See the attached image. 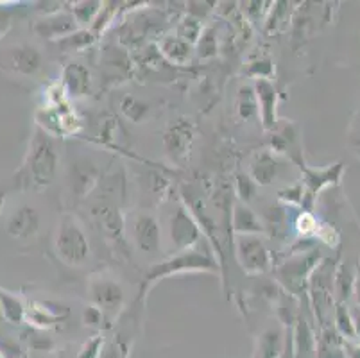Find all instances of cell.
Instances as JSON below:
<instances>
[{
	"mask_svg": "<svg viewBox=\"0 0 360 358\" xmlns=\"http://www.w3.org/2000/svg\"><path fill=\"white\" fill-rule=\"evenodd\" d=\"M353 328H355V339H360V307L352 308Z\"/></svg>",
	"mask_w": 360,
	"mask_h": 358,
	"instance_id": "41",
	"label": "cell"
},
{
	"mask_svg": "<svg viewBox=\"0 0 360 358\" xmlns=\"http://www.w3.org/2000/svg\"><path fill=\"white\" fill-rule=\"evenodd\" d=\"M94 41H96V34H94L90 29H79V31H75L74 34L60 39L58 44L63 47L65 52H75V51H81V49L90 47Z\"/></svg>",
	"mask_w": 360,
	"mask_h": 358,
	"instance_id": "31",
	"label": "cell"
},
{
	"mask_svg": "<svg viewBox=\"0 0 360 358\" xmlns=\"http://www.w3.org/2000/svg\"><path fill=\"white\" fill-rule=\"evenodd\" d=\"M120 111L133 124H142L150 115V106L135 95H126L120 101Z\"/></svg>",
	"mask_w": 360,
	"mask_h": 358,
	"instance_id": "27",
	"label": "cell"
},
{
	"mask_svg": "<svg viewBox=\"0 0 360 358\" xmlns=\"http://www.w3.org/2000/svg\"><path fill=\"white\" fill-rule=\"evenodd\" d=\"M61 87L70 98L86 97L91 90V74L88 67L77 61H70L61 72Z\"/></svg>",
	"mask_w": 360,
	"mask_h": 358,
	"instance_id": "16",
	"label": "cell"
},
{
	"mask_svg": "<svg viewBox=\"0 0 360 358\" xmlns=\"http://www.w3.org/2000/svg\"><path fill=\"white\" fill-rule=\"evenodd\" d=\"M83 321L86 326H103V323L106 321V317H104L103 312L99 310L97 307H94V305H90V307L84 308L83 312Z\"/></svg>",
	"mask_w": 360,
	"mask_h": 358,
	"instance_id": "38",
	"label": "cell"
},
{
	"mask_svg": "<svg viewBox=\"0 0 360 358\" xmlns=\"http://www.w3.org/2000/svg\"><path fill=\"white\" fill-rule=\"evenodd\" d=\"M88 294H90L91 305L103 312L106 321H115L122 312L124 301H126L124 288L111 276H94L88 283Z\"/></svg>",
	"mask_w": 360,
	"mask_h": 358,
	"instance_id": "4",
	"label": "cell"
},
{
	"mask_svg": "<svg viewBox=\"0 0 360 358\" xmlns=\"http://www.w3.org/2000/svg\"><path fill=\"white\" fill-rule=\"evenodd\" d=\"M356 272L348 267V264H340L337 267L335 276H333V298L337 303H346L349 295L355 290Z\"/></svg>",
	"mask_w": 360,
	"mask_h": 358,
	"instance_id": "26",
	"label": "cell"
},
{
	"mask_svg": "<svg viewBox=\"0 0 360 358\" xmlns=\"http://www.w3.org/2000/svg\"><path fill=\"white\" fill-rule=\"evenodd\" d=\"M202 25L201 22H199L198 18H194V16H186V18H183L181 22H179L178 25V32H176V36L181 39H185L186 44L191 45H198L199 38H201L202 34Z\"/></svg>",
	"mask_w": 360,
	"mask_h": 358,
	"instance_id": "33",
	"label": "cell"
},
{
	"mask_svg": "<svg viewBox=\"0 0 360 358\" xmlns=\"http://www.w3.org/2000/svg\"><path fill=\"white\" fill-rule=\"evenodd\" d=\"M38 229H40V213L27 205L13 212L8 219V224H6L8 235L13 238H18V241L32 238V236H36Z\"/></svg>",
	"mask_w": 360,
	"mask_h": 358,
	"instance_id": "17",
	"label": "cell"
},
{
	"mask_svg": "<svg viewBox=\"0 0 360 358\" xmlns=\"http://www.w3.org/2000/svg\"><path fill=\"white\" fill-rule=\"evenodd\" d=\"M104 2H75L72 8V15L75 16L77 24L86 25L94 24L99 13L103 11Z\"/></svg>",
	"mask_w": 360,
	"mask_h": 358,
	"instance_id": "32",
	"label": "cell"
},
{
	"mask_svg": "<svg viewBox=\"0 0 360 358\" xmlns=\"http://www.w3.org/2000/svg\"><path fill=\"white\" fill-rule=\"evenodd\" d=\"M202 229L194 213L186 206H179L170 219V241L176 251H188L201 241Z\"/></svg>",
	"mask_w": 360,
	"mask_h": 358,
	"instance_id": "9",
	"label": "cell"
},
{
	"mask_svg": "<svg viewBox=\"0 0 360 358\" xmlns=\"http://www.w3.org/2000/svg\"><path fill=\"white\" fill-rule=\"evenodd\" d=\"M237 111L244 120H250L251 117L258 113V101L253 87H240L237 98Z\"/></svg>",
	"mask_w": 360,
	"mask_h": 358,
	"instance_id": "29",
	"label": "cell"
},
{
	"mask_svg": "<svg viewBox=\"0 0 360 358\" xmlns=\"http://www.w3.org/2000/svg\"><path fill=\"white\" fill-rule=\"evenodd\" d=\"M217 269H219L217 262H215L208 252H201L199 249H188V251L178 252L176 256L162 262V264L155 265V267L147 272V276L143 278L140 300H143V295H147L146 292L149 290L156 281L163 280V278H167V276L178 274V272H194V271L215 272Z\"/></svg>",
	"mask_w": 360,
	"mask_h": 358,
	"instance_id": "2",
	"label": "cell"
},
{
	"mask_svg": "<svg viewBox=\"0 0 360 358\" xmlns=\"http://www.w3.org/2000/svg\"><path fill=\"white\" fill-rule=\"evenodd\" d=\"M94 215L108 241L117 249L126 248V219L120 213L119 206L115 203H101L94 208Z\"/></svg>",
	"mask_w": 360,
	"mask_h": 358,
	"instance_id": "11",
	"label": "cell"
},
{
	"mask_svg": "<svg viewBox=\"0 0 360 358\" xmlns=\"http://www.w3.org/2000/svg\"><path fill=\"white\" fill-rule=\"evenodd\" d=\"M158 49L160 54L174 65H186L192 59V52H194V45L186 44L185 39L178 38L176 34L160 39Z\"/></svg>",
	"mask_w": 360,
	"mask_h": 358,
	"instance_id": "21",
	"label": "cell"
},
{
	"mask_svg": "<svg viewBox=\"0 0 360 358\" xmlns=\"http://www.w3.org/2000/svg\"><path fill=\"white\" fill-rule=\"evenodd\" d=\"M333 276L335 271L330 267V262H323L312 272L309 281V294L316 315L319 317L321 324L326 323V317L333 314Z\"/></svg>",
	"mask_w": 360,
	"mask_h": 358,
	"instance_id": "7",
	"label": "cell"
},
{
	"mask_svg": "<svg viewBox=\"0 0 360 358\" xmlns=\"http://www.w3.org/2000/svg\"><path fill=\"white\" fill-rule=\"evenodd\" d=\"M235 190H237L240 201L244 203V205H248V203H251L255 199L257 183H255L250 176H245V174H237V179H235Z\"/></svg>",
	"mask_w": 360,
	"mask_h": 358,
	"instance_id": "35",
	"label": "cell"
},
{
	"mask_svg": "<svg viewBox=\"0 0 360 358\" xmlns=\"http://www.w3.org/2000/svg\"><path fill=\"white\" fill-rule=\"evenodd\" d=\"M333 323H335V330L339 331L342 339H355L352 310L346 307V303H337V307L333 308Z\"/></svg>",
	"mask_w": 360,
	"mask_h": 358,
	"instance_id": "28",
	"label": "cell"
},
{
	"mask_svg": "<svg viewBox=\"0 0 360 358\" xmlns=\"http://www.w3.org/2000/svg\"><path fill=\"white\" fill-rule=\"evenodd\" d=\"M0 303H2V312L4 317L11 324H20L25 317V307L20 303V300H16L15 295L8 294V292H0Z\"/></svg>",
	"mask_w": 360,
	"mask_h": 358,
	"instance_id": "30",
	"label": "cell"
},
{
	"mask_svg": "<svg viewBox=\"0 0 360 358\" xmlns=\"http://www.w3.org/2000/svg\"><path fill=\"white\" fill-rule=\"evenodd\" d=\"M353 294H355V300H356V305L360 307V269L356 271V280H355V290H353Z\"/></svg>",
	"mask_w": 360,
	"mask_h": 358,
	"instance_id": "43",
	"label": "cell"
},
{
	"mask_svg": "<svg viewBox=\"0 0 360 358\" xmlns=\"http://www.w3.org/2000/svg\"><path fill=\"white\" fill-rule=\"evenodd\" d=\"M271 149L274 154H283L300 169L305 167L303 160V146H301V129L297 124L280 120L273 129L271 136Z\"/></svg>",
	"mask_w": 360,
	"mask_h": 358,
	"instance_id": "10",
	"label": "cell"
},
{
	"mask_svg": "<svg viewBox=\"0 0 360 358\" xmlns=\"http://www.w3.org/2000/svg\"><path fill=\"white\" fill-rule=\"evenodd\" d=\"M346 340L340 337L335 328H323L321 337L317 339V358H348L345 350Z\"/></svg>",
	"mask_w": 360,
	"mask_h": 358,
	"instance_id": "24",
	"label": "cell"
},
{
	"mask_svg": "<svg viewBox=\"0 0 360 358\" xmlns=\"http://www.w3.org/2000/svg\"><path fill=\"white\" fill-rule=\"evenodd\" d=\"M104 337L103 335H94L88 343H84V346L81 347V351L77 353V358H101V350H103Z\"/></svg>",
	"mask_w": 360,
	"mask_h": 358,
	"instance_id": "37",
	"label": "cell"
},
{
	"mask_svg": "<svg viewBox=\"0 0 360 358\" xmlns=\"http://www.w3.org/2000/svg\"><path fill=\"white\" fill-rule=\"evenodd\" d=\"M278 174V162L276 158L273 156V153L269 151H264V153H258L253 158L250 167V177L253 179L257 185L267 186L274 181V177Z\"/></svg>",
	"mask_w": 360,
	"mask_h": 358,
	"instance_id": "22",
	"label": "cell"
},
{
	"mask_svg": "<svg viewBox=\"0 0 360 358\" xmlns=\"http://www.w3.org/2000/svg\"><path fill=\"white\" fill-rule=\"evenodd\" d=\"M0 351H2L4 358H27V354H25V351H22L20 346H16L15 343H9V340H4L0 344Z\"/></svg>",
	"mask_w": 360,
	"mask_h": 358,
	"instance_id": "39",
	"label": "cell"
},
{
	"mask_svg": "<svg viewBox=\"0 0 360 358\" xmlns=\"http://www.w3.org/2000/svg\"><path fill=\"white\" fill-rule=\"evenodd\" d=\"M296 231L303 236L317 235V231H319V224H317L316 217H314L310 212L300 213L296 219Z\"/></svg>",
	"mask_w": 360,
	"mask_h": 358,
	"instance_id": "36",
	"label": "cell"
},
{
	"mask_svg": "<svg viewBox=\"0 0 360 358\" xmlns=\"http://www.w3.org/2000/svg\"><path fill=\"white\" fill-rule=\"evenodd\" d=\"M319 265V252L316 249L292 256L290 260L280 265L276 271L278 280L290 294L300 295L303 290H309V281L312 272Z\"/></svg>",
	"mask_w": 360,
	"mask_h": 358,
	"instance_id": "5",
	"label": "cell"
},
{
	"mask_svg": "<svg viewBox=\"0 0 360 358\" xmlns=\"http://www.w3.org/2000/svg\"><path fill=\"white\" fill-rule=\"evenodd\" d=\"M231 229L237 235H260L265 231L264 222L260 221V217L253 212L244 203H237L233 206V215H231Z\"/></svg>",
	"mask_w": 360,
	"mask_h": 358,
	"instance_id": "19",
	"label": "cell"
},
{
	"mask_svg": "<svg viewBox=\"0 0 360 358\" xmlns=\"http://www.w3.org/2000/svg\"><path fill=\"white\" fill-rule=\"evenodd\" d=\"M135 343V330L133 328H120L110 339L104 337L101 358H129Z\"/></svg>",
	"mask_w": 360,
	"mask_h": 358,
	"instance_id": "20",
	"label": "cell"
},
{
	"mask_svg": "<svg viewBox=\"0 0 360 358\" xmlns=\"http://www.w3.org/2000/svg\"><path fill=\"white\" fill-rule=\"evenodd\" d=\"M217 54V36L212 27L205 29L198 41V56L199 58H212Z\"/></svg>",
	"mask_w": 360,
	"mask_h": 358,
	"instance_id": "34",
	"label": "cell"
},
{
	"mask_svg": "<svg viewBox=\"0 0 360 358\" xmlns=\"http://www.w3.org/2000/svg\"><path fill=\"white\" fill-rule=\"evenodd\" d=\"M11 20H13L11 13L0 8V38H2V36L6 34V31L11 27V24H13Z\"/></svg>",
	"mask_w": 360,
	"mask_h": 358,
	"instance_id": "40",
	"label": "cell"
},
{
	"mask_svg": "<svg viewBox=\"0 0 360 358\" xmlns=\"http://www.w3.org/2000/svg\"><path fill=\"white\" fill-rule=\"evenodd\" d=\"M296 328H294V337L290 339V346H292L294 358H309L314 353L317 346V337L314 335L312 328L309 326L303 317L296 319Z\"/></svg>",
	"mask_w": 360,
	"mask_h": 358,
	"instance_id": "23",
	"label": "cell"
},
{
	"mask_svg": "<svg viewBox=\"0 0 360 358\" xmlns=\"http://www.w3.org/2000/svg\"><path fill=\"white\" fill-rule=\"evenodd\" d=\"M126 231L129 233L131 242L140 252L156 255L162 245L160 238V224L155 215L147 212H133L126 221Z\"/></svg>",
	"mask_w": 360,
	"mask_h": 358,
	"instance_id": "8",
	"label": "cell"
},
{
	"mask_svg": "<svg viewBox=\"0 0 360 358\" xmlns=\"http://www.w3.org/2000/svg\"><path fill=\"white\" fill-rule=\"evenodd\" d=\"M0 358H4V357H2V351H0Z\"/></svg>",
	"mask_w": 360,
	"mask_h": 358,
	"instance_id": "47",
	"label": "cell"
},
{
	"mask_svg": "<svg viewBox=\"0 0 360 358\" xmlns=\"http://www.w3.org/2000/svg\"><path fill=\"white\" fill-rule=\"evenodd\" d=\"M255 94L258 101V113H260L262 124L265 129H274L278 124L276 118V104L278 91L269 79H257L255 83Z\"/></svg>",
	"mask_w": 360,
	"mask_h": 358,
	"instance_id": "18",
	"label": "cell"
},
{
	"mask_svg": "<svg viewBox=\"0 0 360 358\" xmlns=\"http://www.w3.org/2000/svg\"><path fill=\"white\" fill-rule=\"evenodd\" d=\"M235 256L248 274H262L273 267V256L260 235L235 236Z\"/></svg>",
	"mask_w": 360,
	"mask_h": 358,
	"instance_id": "6",
	"label": "cell"
},
{
	"mask_svg": "<svg viewBox=\"0 0 360 358\" xmlns=\"http://www.w3.org/2000/svg\"><path fill=\"white\" fill-rule=\"evenodd\" d=\"M303 190H305V201H312L317 192H321L326 186L339 185L340 177L345 174V165L342 163H335L330 167H321V169H310V167H303Z\"/></svg>",
	"mask_w": 360,
	"mask_h": 358,
	"instance_id": "14",
	"label": "cell"
},
{
	"mask_svg": "<svg viewBox=\"0 0 360 358\" xmlns=\"http://www.w3.org/2000/svg\"><path fill=\"white\" fill-rule=\"evenodd\" d=\"M192 142H194V126L188 118H178L163 133L165 151L178 162L185 160L191 154Z\"/></svg>",
	"mask_w": 360,
	"mask_h": 358,
	"instance_id": "13",
	"label": "cell"
},
{
	"mask_svg": "<svg viewBox=\"0 0 360 358\" xmlns=\"http://www.w3.org/2000/svg\"><path fill=\"white\" fill-rule=\"evenodd\" d=\"M352 149L360 158V133L356 136H352Z\"/></svg>",
	"mask_w": 360,
	"mask_h": 358,
	"instance_id": "44",
	"label": "cell"
},
{
	"mask_svg": "<svg viewBox=\"0 0 360 358\" xmlns=\"http://www.w3.org/2000/svg\"><path fill=\"white\" fill-rule=\"evenodd\" d=\"M32 31L40 38L60 41V39L74 34L75 31H79V24L72 11H58L54 15H47L38 20L32 25Z\"/></svg>",
	"mask_w": 360,
	"mask_h": 358,
	"instance_id": "15",
	"label": "cell"
},
{
	"mask_svg": "<svg viewBox=\"0 0 360 358\" xmlns=\"http://www.w3.org/2000/svg\"><path fill=\"white\" fill-rule=\"evenodd\" d=\"M345 350H346V357L348 358H360V344H352L346 340Z\"/></svg>",
	"mask_w": 360,
	"mask_h": 358,
	"instance_id": "42",
	"label": "cell"
},
{
	"mask_svg": "<svg viewBox=\"0 0 360 358\" xmlns=\"http://www.w3.org/2000/svg\"><path fill=\"white\" fill-rule=\"evenodd\" d=\"M290 303V295L289 298H285V300L281 301V305H283V307H287V305ZM281 310H285V312H289V315H292L294 319H296V315H294V310H289V308H281Z\"/></svg>",
	"mask_w": 360,
	"mask_h": 358,
	"instance_id": "45",
	"label": "cell"
},
{
	"mask_svg": "<svg viewBox=\"0 0 360 358\" xmlns=\"http://www.w3.org/2000/svg\"><path fill=\"white\" fill-rule=\"evenodd\" d=\"M4 205H6V192L2 188H0V212H2Z\"/></svg>",
	"mask_w": 360,
	"mask_h": 358,
	"instance_id": "46",
	"label": "cell"
},
{
	"mask_svg": "<svg viewBox=\"0 0 360 358\" xmlns=\"http://www.w3.org/2000/svg\"><path fill=\"white\" fill-rule=\"evenodd\" d=\"M0 67L22 75H34L44 67V56L32 45H18L2 52Z\"/></svg>",
	"mask_w": 360,
	"mask_h": 358,
	"instance_id": "12",
	"label": "cell"
},
{
	"mask_svg": "<svg viewBox=\"0 0 360 358\" xmlns=\"http://www.w3.org/2000/svg\"><path fill=\"white\" fill-rule=\"evenodd\" d=\"M58 165H60V156L54 140L47 131L36 126L29 142L24 165L18 170V181L32 188H45L54 181Z\"/></svg>",
	"mask_w": 360,
	"mask_h": 358,
	"instance_id": "1",
	"label": "cell"
},
{
	"mask_svg": "<svg viewBox=\"0 0 360 358\" xmlns=\"http://www.w3.org/2000/svg\"><path fill=\"white\" fill-rule=\"evenodd\" d=\"M56 252L70 267H79L90 258V242L74 215H65L56 236Z\"/></svg>",
	"mask_w": 360,
	"mask_h": 358,
	"instance_id": "3",
	"label": "cell"
},
{
	"mask_svg": "<svg viewBox=\"0 0 360 358\" xmlns=\"http://www.w3.org/2000/svg\"><path fill=\"white\" fill-rule=\"evenodd\" d=\"M287 347V340L280 330H265L258 339L257 358H280Z\"/></svg>",
	"mask_w": 360,
	"mask_h": 358,
	"instance_id": "25",
	"label": "cell"
}]
</instances>
